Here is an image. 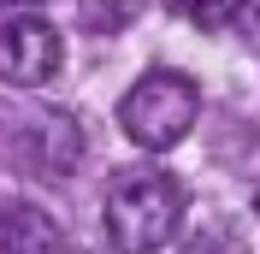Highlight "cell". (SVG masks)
Listing matches in <instances>:
<instances>
[{"label":"cell","instance_id":"6da1fadb","mask_svg":"<svg viewBox=\"0 0 260 254\" xmlns=\"http://www.w3.org/2000/svg\"><path fill=\"white\" fill-rule=\"evenodd\" d=\"M183 225V189L178 177L160 166H130L118 172V183L107 189V237L118 242V254H154L178 237Z\"/></svg>","mask_w":260,"mask_h":254},{"label":"cell","instance_id":"7a4b0ae2","mask_svg":"<svg viewBox=\"0 0 260 254\" xmlns=\"http://www.w3.org/2000/svg\"><path fill=\"white\" fill-rule=\"evenodd\" d=\"M195 112H201V89H195L183 71H148L124 89L118 101V124L136 148L148 154H166V148H178L189 136Z\"/></svg>","mask_w":260,"mask_h":254},{"label":"cell","instance_id":"3957f363","mask_svg":"<svg viewBox=\"0 0 260 254\" xmlns=\"http://www.w3.org/2000/svg\"><path fill=\"white\" fill-rule=\"evenodd\" d=\"M59 71V30L48 18H6L0 24V83L12 89H42Z\"/></svg>","mask_w":260,"mask_h":254},{"label":"cell","instance_id":"277c9868","mask_svg":"<svg viewBox=\"0 0 260 254\" xmlns=\"http://www.w3.org/2000/svg\"><path fill=\"white\" fill-rule=\"evenodd\" d=\"M53 219L36 207H6L0 213V254H53Z\"/></svg>","mask_w":260,"mask_h":254},{"label":"cell","instance_id":"5b68a950","mask_svg":"<svg viewBox=\"0 0 260 254\" xmlns=\"http://www.w3.org/2000/svg\"><path fill=\"white\" fill-rule=\"evenodd\" d=\"M166 12H178L195 30H225L231 18L243 12V0H166Z\"/></svg>","mask_w":260,"mask_h":254},{"label":"cell","instance_id":"8992f818","mask_svg":"<svg viewBox=\"0 0 260 254\" xmlns=\"http://www.w3.org/2000/svg\"><path fill=\"white\" fill-rule=\"evenodd\" d=\"M0 6H36V0H0Z\"/></svg>","mask_w":260,"mask_h":254},{"label":"cell","instance_id":"52a82bcc","mask_svg":"<svg viewBox=\"0 0 260 254\" xmlns=\"http://www.w3.org/2000/svg\"><path fill=\"white\" fill-rule=\"evenodd\" d=\"M254 213H260V189H254Z\"/></svg>","mask_w":260,"mask_h":254}]
</instances>
